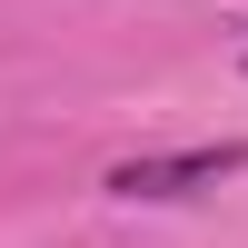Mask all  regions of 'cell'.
<instances>
[{
    "label": "cell",
    "instance_id": "obj_1",
    "mask_svg": "<svg viewBox=\"0 0 248 248\" xmlns=\"http://www.w3.org/2000/svg\"><path fill=\"white\" fill-rule=\"evenodd\" d=\"M248 149L238 139H209V149H149V159H119L109 169V199H189V189H218L238 179Z\"/></svg>",
    "mask_w": 248,
    "mask_h": 248
}]
</instances>
